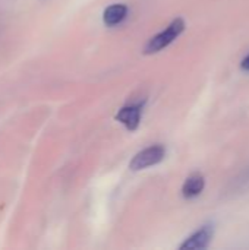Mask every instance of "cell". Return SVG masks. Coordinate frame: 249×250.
<instances>
[{
    "instance_id": "ba28073f",
    "label": "cell",
    "mask_w": 249,
    "mask_h": 250,
    "mask_svg": "<svg viewBox=\"0 0 249 250\" xmlns=\"http://www.w3.org/2000/svg\"><path fill=\"white\" fill-rule=\"evenodd\" d=\"M241 67L244 69V70H247V72H249V54L242 60V63H241Z\"/></svg>"
},
{
    "instance_id": "5b68a950",
    "label": "cell",
    "mask_w": 249,
    "mask_h": 250,
    "mask_svg": "<svg viewBox=\"0 0 249 250\" xmlns=\"http://www.w3.org/2000/svg\"><path fill=\"white\" fill-rule=\"evenodd\" d=\"M128 15V7L122 3H116V4H112L109 6L106 10H104V15H103V19H104V23L109 25V26H114L117 23H120Z\"/></svg>"
},
{
    "instance_id": "277c9868",
    "label": "cell",
    "mask_w": 249,
    "mask_h": 250,
    "mask_svg": "<svg viewBox=\"0 0 249 250\" xmlns=\"http://www.w3.org/2000/svg\"><path fill=\"white\" fill-rule=\"evenodd\" d=\"M116 119L125 125L129 130H135L138 126H139V122H141V105H128V107H123Z\"/></svg>"
},
{
    "instance_id": "52a82bcc",
    "label": "cell",
    "mask_w": 249,
    "mask_h": 250,
    "mask_svg": "<svg viewBox=\"0 0 249 250\" xmlns=\"http://www.w3.org/2000/svg\"><path fill=\"white\" fill-rule=\"evenodd\" d=\"M235 188L238 190H244V189H249V168L245 170L235 182Z\"/></svg>"
},
{
    "instance_id": "7a4b0ae2",
    "label": "cell",
    "mask_w": 249,
    "mask_h": 250,
    "mask_svg": "<svg viewBox=\"0 0 249 250\" xmlns=\"http://www.w3.org/2000/svg\"><path fill=\"white\" fill-rule=\"evenodd\" d=\"M166 155V149L163 145H153V146H148L145 148L144 151L138 152L134 160L131 161L129 164V168L131 170H144L147 167H151V166H156L158 164L160 161H163Z\"/></svg>"
},
{
    "instance_id": "3957f363",
    "label": "cell",
    "mask_w": 249,
    "mask_h": 250,
    "mask_svg": "<svg viewBox=\"0 0 249 250\" xmlns=\"http://www.w3.org/2000/svg\"><path fill=\"white\" fill-rule=\"evenodd\" d=\"M214 234V227L211 224L204 226L203 229H200L197 233H194L192 236H189L182 245L181 249H189V250H197V249H205Z\"/></svg>"
},
{
    "instance_id": "6da1fadb",
    "label": "cell",
    "mask_w": 249,
    "mask_h": 250,
    "mask_svg": "<svg viewBox=\"0 0 249 250\" xmlns=\"http://www.w3.org/2000/svg\"><path fill=\"white\" fill-rule=\"evenodd\" d=\"M183 29H185V21L182 18H176L164 31H161L160 34H157L147 42L145 53L153 54V53H157V51L166 48L183 32Z\"/></svg>"
},
{
    "instance_id": "8992f818",
    "label": "cell",
    "mask_w": 249,
    "mask_h": 250,
    "mask_svg": "<svg viewBox=\"0 0 249 250\" xmlns=\"http://www.w3.org/2000/svg\"><path fill=\"white\" fill-rule=\"evenodd\" d=\"M204 186H205V180L201 174H192L186 179L183 188H182V193L185 198L188 199H192L195 196H198L203 190H204Z\"/></svg>"
}]
</instances>
